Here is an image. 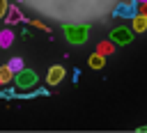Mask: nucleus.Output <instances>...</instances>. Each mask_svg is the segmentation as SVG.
<instances>
[{"label":"nucleus","mask_w":147,"mask_h":133,"mask_svg":"<svg viewBox=\"0 0 147 133\" xmlns=\"http://www.w3.org/2000/svg\"><path fill=\"white\" fill-rule=\"evenodd\" d=\"M16 85L21 87V89H28V87H34L37 85V73L32 71V69H21V71H16Z\"/></svg>","instance_id":"7ed1b4c3"},{"label":"nucleus","mask_w":147,"mask_h":133,"mask_svg":"<svg viewBox=\"0 0 147 133\" xmlns=\"http://www.w3.org/2000/svg\"><path fill=\"white\" fill-rule=\"evenodd\" d=\"M138 2H147V0H138Z\"/></svg>","instance_id":"2eb2a0df"},{"label":"nucleus","mask_w":147,"mask_h":133,"mask_svg":"<svg viewBox=\"0 0 147 133\" xmlns=\"http://www.w3.org/2000/svg\"><path fill=\"white\" fill-rule=\"evenodd\" d=\"M7 66H9V71H11V73H16V71H21V69H23V60H21V57H11V60L7 62Z\"/></svg>","instance_id":"9d476101"},{"label":"nucleus","mask_w":147,"mask_h":133,"mask_svg":"<svg viewBox=\"0 0 147 133\" xmlns=\"http://www.w3.org/2000/svg\"><path fill=\"white\" fill-rule=\"evenodd\" d=\"M5 18H7V23H16V21H23V14L16 7H9V9H5Z\"/></svg>","instance_id":"423d86ee"},{"label":"nucleus","mask_w":147,"mask_h":133,"mask_svg":"<svg viewBox=\"0 0 147 133\" xmlns=\"http://www.w3.org/2000/svg\"><path fill=\"white\" fill-rule=\"evenodd\" d=\"M96 53H101V55H108V53H113V44H108V41H103V44H99V48H96Z\"/></svg>","instance_id":"9b49d317"},{"label":"nucleus","mask_w":147,"mask_h":133,"mask_svg":"<svg viewBox=\"0 0 147 133\" xmlns=\"http://www.w3.org/2000/svg\"><path fill=\"white\" fill-rule=\"evenodd\" d=\"M147 30V18L142 14H136L133 16V32H145Z\"/></svg>","instance_id":"0eeeda50"},{"label":"nucleus","mask_w":147,"mask_h":133,"mask_svg":"<svg viewBox=\"0 0 147 133\" xmlns=\"http://www.w3.org/2000/svg\"><path fill=\"white\" fill-rule=\"evenodd\" d=\"M62 78H64V66L55 64V66H51V69H48V76H46L48 85H57V83H60Z\"/></svg>","instance_id":"39448f33"},{"label":"nucleus","mask_w":147,"mask_h":133,"mask_svg":"<svg viewBox=\"0 0 147 133\" xmlns=\"http://www.w3.org/2000/svg\"><path fill=\"white\" fill-rule=\"evenodd\" d=\"M138 131H140V133H147V126H140Z\"/></svg>","instance_id":"4468645a"},{"label":"nucleus","mask_w":147,"mask_h":133,"mask_svg":"<svg viewBox=\"0 0 147 133\" xmlns=\"http://www.w3.org/2000/svg\"><path fill=\"white\" fill-rule=\"evenodd\" d=\"M140 14H142V16L147 18V2H145V7H142V11H140Z\"/></svg>","instance_id":"ddd939ff"},{"label":"nucleus","mask_w":147,"mask_h":133,"mask_svg":"<svg viewBox=\"0 0 147 133\" xmlns=\"http://www.w3.org/2000/svg\"><path fill=\"white\" fill-rule=\"evenodd\" d=\"M11 44H14V32L7 28V30L0 32V46H2V48H9Z\"/></svg>","instance_id":"6e6552de"},{"label":"nucleus","mask_w":147,"mask_h":133,"mask_svg":"<svg viewBox=\"0 0 147 133\" xmlns=\"http://www.w3.org/2000/svg\"><path fill=\"white\" fill-rule=\"evenodd\" d=\"M5 9H7V5H5V0H0V18L5 16Z\"/></svg>","instance_id":"f8f14e48"},{"label":"nucleus","mask_w":147,"mask_h":133,"mask_svg":"<svg viewBox=\"0 0 147 133\" xmlns=\"http://www.w3.org/2000/svg\"><path fill=\"white\" fill-rule=\"evenodd\" d=\"M90 66H92V69H103V55H101V53L90 55Z\"/></svg>","instance_id":"1a4fd4ad"},{"label":"nucleus","mask_w":147,"mask_h":133,"mask_svg":"<svg viewBox=\"0 0 147 133\" xmlns=\"http://www.w3.org/2000/svg\"><path fill=\"white\" fill-rule=\"evenodd\" d=\"M110 39H113L115 44H129V41L133 39V32H131L129 28H115V30L110 32Z\"/></svg>","instance_id":"20e7f679"},{"label":"nucleus","mask_w":147,"mask_h":133,"mask_svg":"<svg viewBox=\"0 0 147 133\" xmlns=\"http://www.w3.org/2000/svg\"><path fill=\"white\" fill-rule=\"evenodd\" d=\"M87 25H64V37L71 44H83L87 39Z\"/></svg>","instance_id":"f257e3e1"},{"label":"nucleus","mask_w":147,"mask_h":133,"mask_svg":"<svg viewBox=\"0 0 147 133\" xmlns=\"http://www.w3.org/2000/svg\"><path fill=\"white\" fill-rule=\"evenodd\" d=\"M136 14H140L138 9V0H131V2H119L113 11V16H119V18H133Z\"/></svg>","instance_id":"f03ea898"}]
</instances>
